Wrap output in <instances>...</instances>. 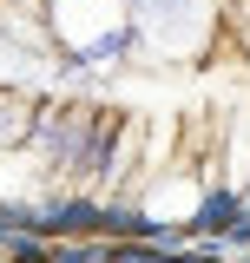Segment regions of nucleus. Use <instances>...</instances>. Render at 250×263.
<instances>
[{"instance_id":"1","label":"nucleus","mask_w":250,"mask_h":263,"mask_svg":"<svg viewBox=\"0 0 250 263\" xmlns=\"http://www.w3.org/2000/svg\"><path fill=\"white\" fill-rule=\"evenodd\" d=\"M0 224L46 263H250V0H0Z\"/></svg>"}]
</instances>
